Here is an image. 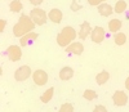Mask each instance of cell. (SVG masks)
<instances>
[{
	"label": "cell",
	"instance_id": "cell-28",
	"mask_svg": "<svg viewBox=\"0 0 129 112\" xmlns=\"http://www.w3.org/2000/svg\"><path fill=\"white\" fill-rule=\"evenodd\" d=\"M125 88H126L128 90H129V77H128V79L125 80Z\"/></svg>",
	"mask_w": 129,
	"mask_h": 112
},
{
	"label": "cell",
	"instance_id": "cell-12",
	"mask_svg": "<svg viewBox=\"0 0 129 112\" xmlns=\"http://www.w3.org/2000/svg\"><path fill=\"white\" fill-rule=\"evenodd\" d=\"M72 76H74V70L71 67H63L59 71V79L63 81H67V80L72 79Z\"/></svg>",
	"mask_w": 129,
	"mask_h": 112
},
{
	"label": "cell",
	"instance_id": "cell-23",
	"mask_svg": "<svg viewBox=\"0 0 129 112\" xmlns=\"http://www.w3.org/2000/svg\"><path fill=\"white\" fill-rule=\"evenodd\" d=\"M71 9L74 10V12H78L79 9H81V5L76 4V0H72V4H71Z\"/></svg>",
	"mask_w": 129,
	"mask_h": 112
},
{
	"label": "cell",
	"instance_id": "cell-22",
	"mask_svg": "<svg viewBox=\"0 0 129 112\" xmlns=\"http://www.w3.org/2000/svg\"><path fill=\"white\" fill-rule=\"evenodd\" d=\"M74 111V107L71 103H63L59 108V112H72Z\"/></svg>",
	"mask_w": 129,
	"mask_h": 112
},
{
	"label": "cell",
	"instance_id": "cell-6",
	"mask_svg": "<svg viewBox=\"0 0 129 112\" xmlns=\"http://www.w3.org/2000/svg\"><path fill=\"white\" fill-rule=\"evenodd\" d=\"M32 79H34V83L39 86H43L45 85L47 81H48V75L45 71L43 70H36L34 73H32Z\"/></svg>",
	"mask_w": 129,
	"mask_h": 112
},
{
	"label": "cell",
	"instance_id": "cell-5",
	"mask_svg": "<svg viewBox=\"0 0 129 112\" xmlns=\"http://www.w3.org/2000/svg\"><path fill=\"white\" fill-rule=\"evenodd\" d=\"M31 75V68L28 66H22L14 72V79L17 81H25L27 80Z\"/></svg>",
	"mask_w": 129,
	"mask_h": 112
},
{
	"label": "cell",
	"instance_id": "cell-10",
	"mask_svg": "<svg viewBox=\"0 0 129 112\" xmlns=\"http://www.w3.org/2000/svg\"><path fill=\"white\" fill-rule=\"evenodd\" d=\"M48 18L53 22V23H59V22L62 21V12L59 9L54 8V9H52L49 14H48Z\"/></svg>",
	"mask_w": 129,
	"mask_h": 112
},
{
	"label": "cell",
	"instance_id": "cell-16",
	"mask_svg": "<svg viewBox=\"0 0 129 112\" xmlns=\"http://www.w3.org/2000/svg\"><path fill=\"white\" fill-rule=\"evenodd\" d=\"M53 94H54V88H49L47 92H44L41 94V97H40V100L43 103H48L49 100L53 98Z\"/></svg>",
	"mask_w": 129,
	"mask_h": 112
},
{
	"label": "cell",
	"instance_id": "cell-18",
	"mask_svg": "<svg viewBox=\"0 0 129 112\" xmlns=\"http://www.w3.org/2000/svg\"><path fill=\"white\" fill-rule=\"evenodd\" d=\"M120 27H121V21H119V19H112V21H110V23H109L110 31L116 32V31L120 30Z\"/></svg>",
	"mask_w": 129,
	"mask_h": 112
},
{
	"label": "cell",
	"instance_id": "cell-13",
	"mask_svg": "<svg viewBox=\"0 0 129 112\" xmlns=\"http://www.w3.org/2000/svg\"><path fill=\"white\" fill-rule=\"evenodd\" d=\"M36 39H38V33H35V32L31 31V32L26 33V35H23L22 38H21L19 44H21V47H26L31 40H36Z\"/></svg>",
	"mask_w": 129,
	"mask_h": 112
},
{
	"label": "cell",
	"instance_id": "cell-20",
	"mask_svg": "<svg viewBox=\"0 0 129 112\" xmlns=\"http://www.w3.org/2000/svg\"><path fill=\"white\" fill-rule=\"evenodd\" d=\"M83 95H84V98L87 99V100H94L97 98V93L94 90H92V89H87Z\"/></svg>",
	"mask_w": 129,
	"mask_h": 112
},
{
	"label": "cell",
	"instance_id": "cell-17",
	"mask_svg": "<svg viewBox=\"0 0 129 112\" xmlns=\"http://www.w3.org/2000/svg\"><path fill=\"white\" fill-rule=\"evenodd\" d=\"M9 9L14 13L21 12V10H22V3H21L19 0H12L10 4H9Z\"/></svg>",
	"mask_w": 129,
	"mask_h": 112
},
{
	"label": "cell",
	"instance_id": "cell-2",
	"mask_svg": "<svg viewBox=\"0 0 129 112\" xmlns=\"http://www.w3.org/2000/svg\"><path fill=\"white\" fill-rule=\"evenodd\" d=\"M75 38H76V31L70 26H66L57 35V44L59 47H69V44L74 41Z\"/></svg>",
	"mask_w": 129,
	"mask_h": 112
},
{
	"label": "cell",
	"instance_id": "cell-26",
	"mask_svg": "<svg viewBox=\"0 0 129 112\" xmlns=\"http://www.w3.org/2000/svg\"><path fill=\"white\" fill-rule=\"evenodd\" d=\"M43 2H44V0H30V3H31L32 5H36V7H38V5H40Z\"/></svg>",
	"mask_w": 129,
	"mask_h": 112
},
{
	"label": "cell",
	"instance_id": "cell-9",
	"mask_svg": "<svg viewBox=\"0 0 129 112\" xmlns=\"http://www.w3.org/2000/svg\"><path fill=\"white\" fill-rule=\"evenodd\" d=\"M66 52L72 53V54H76V55H80L84 52V47H83L81 43H72L71 45L66 47Z\"/></svg>",
	"mask_w": 129,
	"mask_h": 112
},
{
	"label": "cell",
	"instance_id": "cell-24",
	"mask_svg": "<svg viewBox=\"0 0 129 112\" xmlns=\"http://www.w3.org/2000/svg\"><path fill=\"white\" fill-rule=\"evenodd\" d=\"M105 0H88V3L90 5H100L101 3H103Z\"/></svg>",
	"mask_w": 129,
	"mask_h": 112
},
{
	"label": "cell",
	"instance_id": "cell-4",
	"mask_svg": "<svg viewBox=\"0 0 129 112\" xmlns=\"http://www.w3.org/2000/svg\"><path fill=\"white\" fill-rule=\"evenodd\" d=\"M7 55L9 61L12 62H17L21 59V57H22V52H21V48L17 47V45H10L8 49H7Z\"/></svg>",
	"mask_w": 129,
	"mask_h": 112
},
{
	"label": "cell",
	"instance_id": "cell-7",
	"mask_svg": "<svg viewBox=\"0 0 129 112\" xmlns=\"http://www.w3.org/2000/svg\"><path fill=\"white\" fill-rule=\"evenodd\" d=\"M90 38H92V41L95 43V44H101L105 39V30L100 26H97L92 30L90 32Z\"/></svg>",
	"mask_w": 129,
	"mask_h": 112
},
{
	"label": "cell",
	"instance_id": "cell-19",
	"mask_svg": "<svg viewBox=\"0 0 129 112\" xmlns=\"http://www.w3.org/2000/svg\"><path fill=\"white\" fill-rule=\"evenodd\" d=\"M115 43L117 45H124L125 41H126V35L123 32H119V33H115V38H114Z\"/></svg>",
	"mask_w": 129,
	"mask_h": 112
},
{
	"label": "cell",
	"instance_id": "cell-8",
	"mask_svg": "<svg viewBox=\"0 0 129 112\" xmlns=\"http://www.w3.org/2000/svg\"><path fill=\"white\" fill-rule=\"evenodd\" d=\"M112 100H114V103H115L116 106L123 107V106H125L126 102H128V95H126L123 90H117V92L114 93Z\"/></svg>",
	"mask_w": 129,
	"mask_h": 112
},
{
	"label": "cell",
	"instance_id": "cell-15",
	"mask_svg": "<svg viewBox=\"0 0 129 112\" xmlns=\"http://www.w3.org/2000/svg\"><path fill=\"white\" fill-rule=\"evenodd\" d=\"M109 79H110V73L107 71H102V72H100L98 75L95 76V81H97L98 85H103L105 83L109 81Z\"/></svg>",
	"mask_w": 129,
	"mask_h": 112
},
{
	"label": "cell",
	"instance_id": "cell-21",
	"mask_svg": "<svg viewBox=\"0 0 129 112\" xmlns=\"http://www.w3.org/2000/svg\"><path fill=\"white\" fill-rule=\"evenodd\" d=\"M125 9H126V3L123 2V0H119L115 5V12L116 13H123Z\"/></svg>",
	"mask_w": 129,
	"mask_h": 112
},
{
	"label": "cell",
	"instance_id": "cell-27",
	"mask_svg": "<svg viewBox=\"0 0 129 112\" xmlns=\"http://www.w3.org/2000/svg\"><path fill=\"white\" fill-rule=\"evenodd\" d=\"M5 25H7V22H5L4 19H0V32H3V31H4Z\"/></svg>",
	"mask_w": 129,
	"mask_h": 112
},
{
	"label": "cell",
	"instance_id": "cell-14",
	"mask_svg": "<svg viewBox=\"0 0 129 112\" xmlns=\"http://www.w3.org/2000/svg\"><path fill=\"white\" fill-rule=\"evenodd\" d=\"M112 12H114V10H112L111 5H109V4L102 3V4L98 5V13L101 16H103V17H109L110 14H112Z\"/></svg>",
	"mask_w": 129,
	"mask_h": 112
},
{
	"label": "cell",
	"instance_id": "cell-1",
	"mask_svg": "<svg viewBox=\"0 0 129 112\" xmlns=\"http://www.w3.org/2000/svg\"><path fill=\"white\" fill-rule=\"evenodd\" d=\"M34 27H35V22L31 19V17L23 14V16L19 17L18 23L14 25L13 33H14V36H17V38H22L23 35L31 32L32 30H34Z\"/></svg>",
	"mask_w": 129,
	"mask_h": 112
},
{
	"label": "cell",
	"instance_id": "cell-3",
	"mask_svg": "<svg viewBox=\"0 0 129 112\" xmlns=\"http://www.w3.org/2000/svg\"><path fill=\"white\" fill-rule=\"evenodd\" d=\"M30 17H31L32 21L35 22V25H38V26H41V25H44L47 22V13H45V10H43L40 8L32 9L31 13H30Z\"/></svg>",
	"mask_w": 129,
	"mask_h": 112
},
{
	"label": "cell",
	"instance_id": "cell-11",
	"mask_svg": "<svg viewBox=\"0 0 129 112\" xmlns=\"http://www.w3.org/2000/svg\"><path fill=\"white\" fill-rule=\"evenodd\" d=\"M92 32V28H90V25L88 23V22H83V23L80 25V31H79V38L80 39H87L88 35Z\"/></svg>",
	"mask_w": 129,
	"mask_h": 112
},
{
	"label": "cell",
	"instance_id": "cell-25",
	"mask_svg": "<svg viewBox=\"0 0 129 112\" xmlns=\"http://www.w3.org/2000/svg\"><path fill=\"white\" fill-rule=\"evenodd\" d=\"M94 112H106V108L103 106H95L94 107Z\"/></svg>",
	"mask_w": 129,
	"mask_h": 112
}]
</instances>
